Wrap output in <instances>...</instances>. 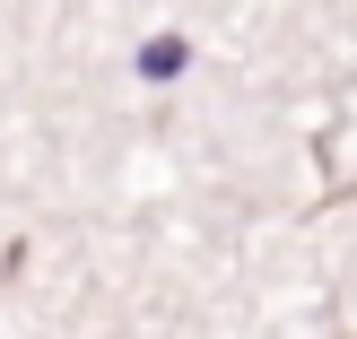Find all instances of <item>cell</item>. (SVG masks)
I'll return each instance as SVG.
<instances>
[{"label": "cell", "mask_w": 357, "mask_h": 339, "mask_svg": "<svg viewBox=\"0 0 357 339\" xmlns=\"http://www.w3.org/2000/svg\"><path fill=\"white\" fill-rule=\"evenodd\" d=\"M139 70H149V79H174V70H183V35H157V44L139 52Z\"/></svg>", "instance_id": "cell-1"}]
</instances>
